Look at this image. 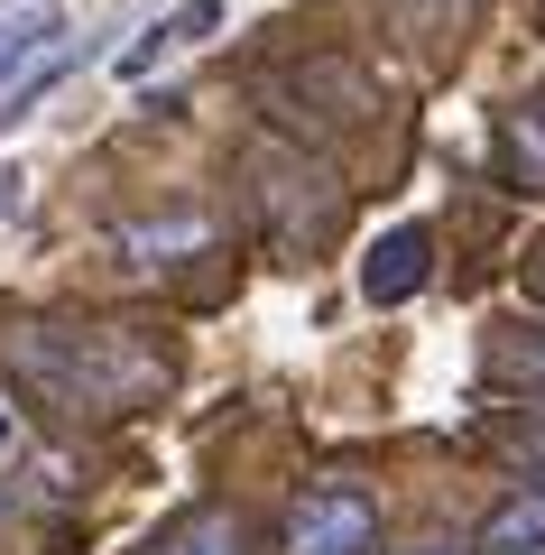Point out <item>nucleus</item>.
I'll list each match as a JSON object with an SVG mask.
<instances>
[{
    "label": "nucleus",
    "mask_w": 545,
    "mask_h": 555,
    "mask_svg": "<svg viewBox=\"0 0 545 555\" xmlns=\"http://www.w3.org/2000/svg\"><path fill=\"white\" fill-rule=\"evenodd\" d=\"M10 371L65 416H120L167 379V361L148 343H130L120 324H20L10 334Z\"/></svg>",
    "instance_id": "1"
},
{
    "label": "nucleus",
    "mask_w": 545,
    "mask_h": 555,
    "mask_svg": "<svg viewBox=\"0 0 545 555\" xmlns=\"http://www.w3.org/2000/svg\"><path fill=\"white\" fill-rule=\"evenodd\" d=\"M379 546V500L361 481H306L287 500L277 555H371Z\"/></svg>",
    "instance_id": "2"
},
{
    "label": "nucleus",
    "mask_w": 545,
    "mask_h": 555,
    "mask_svg": "<svg viewBox=\"0 0 545 555\" xmlns=\"http://www.w3.org/2000/svg\"><path fill=\"white\" fill-rule=\"evenodd\" d=\"M426 278H434V232L426 222H389V232L361 250V297L371 306H407Z\"/></svg>",
    "instance_id": "3"
},
{
    "label": "nucleus",
    "mask_w": 545,
    "mask_h": 555,
    "mask_svg": "<svg viewBox=\"0 0 545 555\" xmlns=\"http://www.w3.org/2000/svg\"><path fill=\"white\" fill-rule=\"evenodd\" d=\"M65 10L56 0H20V10H0V93H20L38 65H56L65 56Z\"/></svg>",
    "instance_id": "4"
},
{
    "label": "nucleus",
    "mask_w": 545,
    "mask_h": 555,
    "mask_svg": "<svg viewBox=\"0 0 545 555\" xmlns=\"http://www.w3.org/2000/svg\"><path fill=\"white\" fill-rule=\"evenodd\" d=\"M471 555H545V473H536V481H518V491H508L499 509L481 518Z\"/></svg>",
    "instance_id": "5"
},
{
    "label": "nucleus",
    "mask_w": 545,
    "mask_h": 555,
    "mask_svg": "<svg viewBox=\"0 0 545 555\" xmlns=\"http://www.w3.org/2000/svg\"><path fill=\"white\" fill-rule=\"evenodd\" d=\"M185 250H213V214H167V222H120V259L130 269H167Z\"/></svg>",
    "instance_id": "6"
},
{
    "label": "nucleus",
    "mask_w": 545,
    "mask_h": 555,
    "mask_svg": "<svg viewBox=\"0 0 545 555\" xmlns=\"http://www.w3.org/2000/svg\"><path fill=\"white\" fill-rule=\"evenodd\" d=\"M148 555H241V518H222V509H195V518H176V528L157 537Z\"/></svg>",
    "instance_id": "7"
},
{
    "label": "nucleus",
    "mask_w": 545,
    "mask_h": 555,
    "mask_svg": "<svg viewBox=\"0 0 545 555\" xmlns=\"http://www.w3.org/2000/svg\"><path fill=\"white\" fill-rule=\"evenodd\" d=\"M490 371L545 398V334H499V343H490Z\"/></svg>",
    "instance_id": "8"
},
{
    "label": "nucleus",
    "mask_w": 545,
    "mask_h": 555,
    "mask_svg": "<svg viewBox=\"0 0 545 555\" xmlns=\"http://www.w3.org/2000/svg\"><path fill=\"white\" fill-rule=\"evenodd\" d=\"M222 20H232L222 0H185V10H167V38H176V47H204V38H213Z\"/></svg>",
    "instance_id": "9"
},
{
    "label": "nucleus",
    "mask_w": 545,
    "mask_h": 555,
    "mask_svg": "<svg viewBox=\"0 0 545 555\" xmlns=\"http://www.w3.org/2000/svg\"><path fill=\"white\" fill-rule=\"evenodd\" d=\"M157 56H176V38H167V20H157V28H139V38L120 47V65H112V75H120V83H139V75H148V65H157Z\"/></svg>",
    "instance_id": "10"
},
{
    "label": "nucleus",
    "mask_w": 545,
    "mask_h": 555,
    "mask_svg": "<svg viewBox=\"0 0 545 555\" xmlns=\"http://www.w3.org/2000/svg\"><path fill=\"white\" fill-rule=\"evenodd\" d=\"M20 204H28V177H20V167H0V214H20Z\"/></svg>",
    "instance_id": "11"
},
{
    "label": "nucleus",
    "mask_w": 545,
    "mask_h": 555,
    "mask_svg": "<svg viewBox=\"0 0 545 555\" xmlns=\"http://www.w3.org/2000/svg\"><path fill=\"white\" fill-rule=\"evenodd\" d=\"M527 287H536V306H545V250H536V259H527Z\"/></svg>",
    "instance_id": "12"
},
{
    "label": "nucleus",
    "mask_w": 545,
    "mask_h": 555,
    "mask_svg": "<svg viewBox=\"0 0 545 555\" xmlns=\"http://www.w3.org/2000/svg\"><path fill=\"white\" fill-rule=\"evenodd\" d=\"M407 555H463V546H407Z\"/></svg>",
    "instance_id": "13"
},
{
    "label": "nucleus",
    "mask_w": 545,
    "mask_h": 555,
    "mask_svg": "<svg viewBox=\"0 0 545 555\" xmlns=\"http://www.w3.org/2000/svg\"><path fill=\"white\" fill-rule=\"evenodd\" d=\"M0 454H10V408H0Z\"/></svg>",
    "instance_id": "14"
}]
</instances>
